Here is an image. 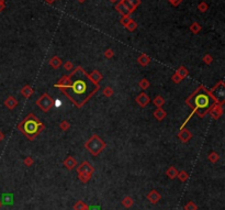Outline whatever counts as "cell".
Returning a JSON list of instances; mask_svg holds the SVG:
<instances>
[{"label": "cell", "mask_w": 225, "mask_h": 210, "mask_svg": "<svg viewBox=\"0 0 225 210\" xmlns=\"http://www.w3.org/2000/svg\"><path fill=\"white\" fill-rule=\"evenodd\" d=\"M67 79L68 85L62 90L79 108L84 106L99 88L98 84L91 81L81 67H76L75 71L67 76Z\"/></svg>", "instance_id": "obj_1"}, {"label": "cell", "mask_w": 225, "mask_h": 210, "mask_svg": "<svg viewBox=\"0 0 225 210\" xmlns=\"http://www.w3.org/2000/svg\"><path fill=\"white\" fill-rule=\"evenodd\" d=\"M186 102L201 118H203L205 113L210 111L211 108L217 104L210 92L207 89H204L203 87H199L190 97L188 98Z\"/></svg>", "instance_id": "obj_2"}, {"label": "cell", "mask_w": 225, "mask_h": 210, "mask_svg": "<svg viewBox=\"0 0 225 210\" xmlns=\"http://www.w3.org/2000/svg\"><path fill=\"white\" fill-rule=\"evenodd\" d=\"M19 129L21 130V132L25 134L29 139H34L38 133L40 132L41 130H43L44 127L42 122L35 118L34 115L30 113L25 119H24L20 124H19Z\"/></svg>", "instance_id": "obj_3"}, {"label": "cell", "mask_w": 225, "mask_h": 210, "mask_svg": "<svg viewBox=\"0 0 225 210\" xmlns=\"http://www.w3.org/2000/svg\"><path fill=\"white\" fill-rule=\"evenodd\" d=\"M85 146L92 155H98L99 153L106 147V143L99 138L98 135H93L85 143Z\"/></svg>", "instance_id": "obj_4"}, {"label": "cell", "mask_w": 225, "mask_h": 210, "mask_svg": "<svg viewBox=\"0 0 225 210\" xmlns=\"http://www.w3.org/2000/svg\"><path fill=\"white\" fill-rule=\"evenodd\" d=\"M224 83L223 81H220L217 86L214 87L212 91H211V96L214 98L215 102H219V105H223L225 100V92H224Z\"/></svg>", "instance_id": "obj_5"}, {"label": "cell", "mask_w": 225, "mask_h": 210, "mask_svg": "<svg viewBox=\"0 0 225 210\" xmlns=\"http://www.w3.org/2000/svg\"><path fill=\"white\" fill-rule=\"evenodd\" d=\"M36 104L40 107L43 111H49L53 106V99L51 98V96L47 95V94H44L42 97H40L36 100Z\"/></svg>", "instance_id": "obj_6"}, {"label": "cell", "mask_w": 225, "mask_h": 210, "mask_svg": "<svg viewBox=\"0 0 225 210\" xmlns=\"http://www.w3.org/2000/svg\"><path fill=\"white\" fill-rule=\"evenodd\" d=\"M77 172L78 173H86V174L92 175L93 172H95V170H93V167L91 166L88 162H84V163H81V164L77 167Z\"/></svg>", "instance_id": "obj_7"}, {"label": "cell", "mask_w": 225, "mask_h": 210, "mask_svg": "<svg viewBox=\"0 0 225 210\" xmlns=\"http://www.w3.org/2000/svg\"><path fill=\"white\" fill-rule=\"evenodd\" d=\"M210 112H211V115L213 117V119H219L223 113L222 105H217V106L214 105V106L210 109Z\"/></svg>", "instance_id": "obj_8"}, {"label": "cell", "mask_w": 225, "mask_h": 210, "mask_svg": "<svg viewBox=\"0 0 225 210\" xmlns=\"http://www.w3.org/2000/svg\"><path fill=\"white\" fill-rule=\"evenodd\" d=\"M150 101V99H149V97H148L145 92H142V94H139V97L136 98V102L141 107H145L146 105L148 104Z\"/></svg>", "instance_id": "obj_9"}, {"label": "cell", "mask_w": 225, "mask_h": 210, "mask_svg": "<svg viewBox=\"0 0 225 210\" xmlns=\"http://www.w3.org/2000/svg\"><path fill=\"white\" fill-rule=\"evenodd\" d=\"M160 195H159L158 191H156V190H152L149 194L147 195V199L149 200L152 204H156V202H158L159 200H160Z\"/></svg>", "instance_id": "obj_10"}, {"label": "cell", "mask_w": 225, "mask_h": 210, "mask_svg": "<svg viewBox=\"0 0 225 210\" xmlns=\"http://www.w3.org/2000/svg\"><path fill=\"white\" fill-rule=\"evenodd\" d=\"M5 106L7 108H9V109H15V107L18 106V100L15 98L12 97V96H9L6 100H5Z\"/></svg>", "instance_id": "obj_11"}, {"label": "cell", "mask_w": 225, "mask_h": 210, "mask_svg": "<svg viewBox=\"0 0 225 210\" xmlns=\"http://www.w3.org/2000/svg\"><path fill=\"white\" fill-rule=\"evenodd\" d=\"M64 166L66 167V168H68V170H72V168H75V167L77 166V162H76L75 158H72V156H68V157L64 161Z\"/></svg>", "instance_id": "obj_12"}, {"label": "cell", "mask_w": 225, "mask_h": 210, "mask_svg": "<svg viewBox=\"0 0 225 210\" xmlns=\"http://www.w3.org/2000/svg\"><path fill=\"white\" fill-rule=\"evenodd\" d=\"M178 138L181 140L182 142H188L191 139V133L188 131L187 129H182L178 134Z\"/></svg>", "instance_id": "obj_13"}, {"label": "cell", "mask_w": 225, "mask_h": 210, "mask_svg": "<svg viewBox=\"0 0 225 210\" xmlns=\"http://www.w3.org/2000/svg\"><path fill=\"white\" fill-rule=\"evenodd\" d=\"M1 202H2V205H12V202H13V195L12 194H3Z\"/></svg>", "instance_id": "obj_14"}, {"label": "cell", "mask_w": 225, "mask_h": 210, "mask_svg": "<svg viewBox=\"0 0 225 210\" xmlns=\"http://www.w3.org/2000/svg\"><path fill=\"white\" fill-rule=\"evenodd\" d=\"M154 117H155L157 120H163V119L166 117V111L163 110L162 108H157V109L154 111Z\"/></svg>", "instance_id": "obj_15"}, {"label": "cell", "mask_w": 225, "mask_h": 210, "mask_svg": "<svg viewBox=\"0 0 225 210\" xmlns=\"http://www.w3.org/2000/svg\"><path fill=\"white\" fill-rule=\"evenodd\" d=\"M89 77H90V79L92 81H95L96 84H98L99 81L102 79V75H101L98 71H93V72L89 75Z\"/></svg>", "instance_id": "obj_16"}, {"label": "cell", "mask_w": 225, "mask_h": 210, "mask_svg": "<svg viewBox=\"0 0 225 210\" xmlns=\"http://www.w3.org/2000/svg\"><path fill=\"white\" fill-rule=\"evenodd\" d=\"M166 175H167L170 179H173V178H176L177 175H178V170H177L173 166H170L167 170V172H166Z\"/></svg>", "instance_id": "obj_17"}, {"label": "cell", "mask_w": 225, "mask_h": 210, "mask_svg": "<svg viewBox=\"0 0 225 210\" xmlns=\"http://www.w3.org/2000/svg\"><path fill=\"white\" fill-rule=\"evenodd\" d=\"M49 65L53 67V68H58V67L62 65V60L59 57H57V56H54V57L52 58V60H49Z\"/></svg>", "instance_id": "obj_18"}, {"label": "cell", "mask_w": 225, "mask_h": 210, "mask_svg": "<svg viewBox=\"0 0 225 210\" xmlns=\"http://www.w3.org/2000/svg\"><path fill=\"white\" fill-rule=\"evenodd\" d=\"M74 210H89V207L84 201L79 200V201H77L74 205Z\"/></svg>", "instance_id": "obj_19"}, {"label": "cell", "mask_w": 225, "mask_h": 210, "mask_svg": "<svg viewBox=\"0 0 225 210\" xmlns=\"http://www.w3.org/2000/svg\"><path fill=\"white\" fill-rule=\"evenodd\" d=\"M139 63L141 64L142 66H146V65H148L149 64V62H150V58L148 57L147 55L146 54H142L141 56L139 57Z\"/></svg>", "instance_id": "obj_20"}, {"label": "cell", "mask_w": 225, "mask_h": 210, "mask_svg": "<svg viewBox=\"0 0 225 210\" xmlns=\"http://www.w3.org/2000/svg\"><path fill=\"white\" fill-rule=\"evenodd\" d=\"M78 178L80 179L81 183L87 184L90 181V178H91V175L90 174H86V173H78Z\"/></svg>", "instance_id": "obj_21"}, {"label": "cell", "mask_w": 225, "mask_h": 210, "mask_svg": "<svg viewBox=\"0 0 225 210\" xmlns=\"http://www.w3.org/2000/svg\"><path fill=\"white\" fill-rule=\"evenodd\" d=\"M21 94H22L25 98H29L30 96L33 94V89H32L29 85H26V86H24L23 88L21 89Z\"/></svg>", "instance_id": "obj_22"}, {"label": "cell", "mask_w": 225, "mask_h": 210, "mask_svg": "<svg viewBox=\"0 0 225 210\" xmlns=\"http://www.w3.org/2000/svg\"><path fill=\"white\" fill-rule=\"evenodd\" d=\"M153 102L157 108H162V106H164V104H165V100L162 96H157V97L154 99Z\"/></svg>", "instance_id": "obj_23"}, {"label": "cell", "mask_w": 225, "mask_h": 210, "mask_svg": "<svg viewBox=\"0 0 225 210\" xmlns=\"http://www.w3.org/2000/svg\"><path fill=\"white\" fill-rule=\"evenodd\" d=\"M176 74L182 79V78H185L186 76H188V71H187V68H186V67L181 66V67H179V68H178V71L176 72Z\"/></svg>", "instance_id": "obj_24"}, {"label": "cell", "mask_w": 225, "mask_h": 210, "mask_svg": "<svg viewBox=\"0 0 225 210\" xmlns=\"http://www.w3.org/2000/svg\"><path fill=\"white\" fill-rule=\"evenodd\" d=\"M133 204H134V201H133V199L131 198V197H129V196H126L123 200H122V205L124 206L125 208H130L133 206Z\"/></svg>", "instance_id": "obj_25"}, {"label": "cell", "mask_w": 225, "mask_h": 210, "mask_svg": "<svg viewBox=\"0 0 225 210\" xmlns=\"http://www.w3.org/2000/svg\"><path fill=\"white\" fill-rule=\"evenodd\" d=\"M219 158H220V155L217 154V152H212L209 154V160H210L212 163H215V162L219 161Z\"/></svg>", "instance_id": "obj_26"}, {"label": "cell", "mask_w": 225, "mask_h": 210, "mask_svg": "<svg viewBox=\"0 0 225 210\" xmlns=\"http://www.w3.org/2000/svg\"><path fill=\"white\" fill-rule=\"evenodd\" d=\"M125 1H126L127 5L132 8V10H134V9L139 5V0H125Z\"/></svg>", "instance_id": "obj_27"}, {"label": "cell", "mask_w": 225, "mask_h": 210, "mask_svg": "<svg viewBox=\"0 0 225 210\" xmlns=\"http://www.w3.org/2000/svg\"><path fill=\"white\" fill-rule=\"evenodd\" d=\"M196 209H198V206L193 201L187 202V205L185 206V210H196Z\"/></svg>", "instance_id": "obj_28"}, {"label": "cell", "mask_w": 225, "mask_h": 210, "mask_svg": "<svg viewBox=\"0 0 225 210\" xmlns=\"http://www.w3.org/2000/svg\"><path fill=\"white\" fill-rule=\"evenodd\" d=\"M177 177H178L179 179L181 181H186L188 179V177H189V175H188L187 173L185 172V170H182V172L178 173V175H177Z\"/></svg>", "instance_id": "obj_29"}, {"label": "cell", "mask_w": 225, "mask_h": 210, "mask_svg": "<svg viewBox=\"0 0 225 210\" xmlns=\"http://www.w3.org/2000/svg\"><path fill=\"white\" fill-rule=\"evenodd\" d=\"M139 87H141L142 89H147L148 87H149V81H147V79H142L141 81H139Z\"/></svg>", "instance_id": "obj_30"}, {"label": "cell", "mask_w": 225, "mask_h": 210, "mask_svg": "<svg viewBox=\"0 0 225 210\" xmlns=\"http://www.w3.org/2000/svg\"><path fill=\"white\" fill-rule=\"evenodd\" d=\"M103 95L106 96V97H111V96L113 95V90L110 88V87H106L103 90Z\"/></svg>", "instance_id": "obj_31"}, {"label": "cell", "mask_w": 225, "mask_h": 210, "mask_svg": "<svg viewBox=\"0 0 225 210\" xmlns=\"http://www.w3.org/2000/svg\"><path fill=\"white\" fill-rule=\"evenodd\" d=\"M136 23L134 22V21H132L131 20L130 22L127 23V26H126V28H127V30H130V31H133V30H135V28H136Z\"/></svg>", "instance_id": "obj_32"}, {"label": "cell", "mask_w": 225, "mask_h": 210, "mask_svg": "<svg viewBox=\"0 0 225 210\" xmlns=\"http://www.w3.org/2000/svg\"><path fill=\"white\" fill-rule=\"evenodd\" d=\"M72 66H74V65H72V62H66V63L64 64V68L66 69V71H72Z\"/></svg>", "instance_id": "obj_33"}, {"label": "cell", "mask_w": 225, "mask_h": 210, "mask_svg": "<svg viewBox=\"0 0 225 210\" xmlns=\"http://www.w3.org/2000/svg\"><path fill=\"white\" fill-rule=\"evenodd\" d=\"M200 29H201V28H200V26L198 24V23H193V26H191V30H192V31H193L194 33H196V32H199V31H200Z\"/></svg>", "instance_id": "obj_34"}, {"label": "cell", "mask_w": 225, "mask_h": 210, "mask_svg": "<svg viewBox=\"0 0 225 210\" xmlns=\"http://www.w3.org/2000/svg\"><path fill=\"white\" fill-rule=\"evenodd\" d=\"M61 128L65 131V130H67L68 128H69V123H68L67 121H63V122L61 123Z\"/></svg>", "instance_id": "obj_35"}, {"label": "cell", "mask_w": 225, "mask_h": 210, "mask_svg": "<svg viewBox=\"0 0 225 210\" xmlns=\"http://www.w3.org/2000/svg\"><path fill=\"white\" fill-rule=\"evenodd\" d=\"M24 164H25L26 166H31V165L33 164V160H32L31 157H26L25 160H24Z\"/></svg>", "instance_id": "obj_36"}, {"label": "cell", "mask_w": 225, "mask_h": 210, "mask_svg": "<svg viewBox=\"0 0 225 210\" xmlns=\"http://www.w3.org/2000/svg\"><path fill=\"white\" fill-rule=\"evenodd\" d=\"M204 63H207V64L212 63V56H211V55H205V56H204Z\"/></svg>", "instance_id": "obj_37"}, {"label": "cell", "mask_w": 225, "mask_h": 210, "mask_svg": "<svg viewBox=\"0 0 225 210\" xmlns=\"http://www.w3.org/2000/svg\"><path fill=\"white\" fill-rule=\"evenodd\" d=\"M104 55H106V57H107V58L112 57V56H113V51H112V50H108Z\"/></svg>", "instance_id": "obj_38"}, {"label": "cell", "mask_w": 225, "mask_h": 210, "mask_svg": "<svg viewBox=\"0 0 225 210\" xmlns=\"http://www.w3.org/2000/svg\"><path fill=\"white\" fill-rule=\"evenodd\" d=\"M173 81H175V83H179V81H181V78L179 77V76L177 75V74H175V75L173 76Z\"/></svg>", "instance_id": "obj_39"}, {"label": "cell", "mask_w": 225, "mask_h": 210, "mask_svg": "<svg viewBox=\"0 0 225 210\" xmlns=\"http://www.w3.org/2000/svg\"><path fill=\"white\" fill-rule=\"evenodd\" d=\"M130 21H131L130 18H129V17H124V19L122 20V23H123V24H124V26H127V23L130 22Z\"/></svg>", "instance_id": "obj_40"}, {"label": "cell", "mask_w": 225, "mask_h": 210, "mask_svg": "<svg viewBox=\"0 0 225 210\" xmlns=\"http://www.w3.org/2000/svg\"><path fill=\"white\" fill-rule=\"evenodd\" d=\"M207 8H208V7H207V5H205V3H201V5H199V9L201 10V11H205V10H207Z\"/></svg>", "instance_id": "obj_41"}, {"label": "cell", "mask_w": 225, "mask_h": 210, "mask_svg": "<svg viewBox=\"0 0 225 210\" xmlns=\"http://www.w3.org/2000/svg\"><path fill=\"white\" fill-rule=\"evenodd\" d=\"M169 1H170V2L173 3V6H177V5H178V3L180 2L181 0H169Z\"/></svg>", "instance_id": "obj_42"}, {"label": "cell", "mask_w": 225, "mask_h": 210, "mask_svg": "<svg viewBox=\"0 0 225 210\" xmlns=\"http://www.w3.org/2000/svg\"><path fill=\"white\" fill-rule=\"evenodd\" d=\"M89 210H100L99 206H92V207H89Z\"/></svg>", "instance_id": "obj_43"}, {"label": "cell", "mask_w": 225, "mask_h": 210, "mask_svg": "<svg viewBox=\"0 0 225 210\" xmlns=\"http://www.w3.org/2000/svg\"><path fill=\"white\" fill-rule=\"evenodd\" d=\"M5 8V2H0V11H2Z\"/></svg>", "instance_id": "obj_44"}, {"label": "cell", "mask_w": 225, "mask_h": 210, "mask_svg": "<svg viewBox=\"0 0 225 210\" xmlns=\"http://www.w3.org/2000/svg\"><path fill=\"white\" fill-rule=\"evenodd\" d=\"M3 138H5V134H3V133L1 132V131H0V141H2Z\"/></svg>", "instance_id": "obj_45"}, {"label": "cell", "mask_w": 225, "mask_h": 210, "mask_svg": "<svg viewBox=\"0 0 225 210\" xmlns=\"http://www.w3.org/2000/svg\"><path fill=\"white\" fill-rule=\"evenodd\" d=\"M1 206H2V202H1V200H0V208H1Z\"/></svg>", "instance_id": "obj_46"}, {"label": "cell", "mask_w": 225, "mask_h": 210, "mask_svg": "<svg viewBox=\"0 0 225 210\" xmlns=\"http://www.w3.org/2000/svg\"><path fill=\"white\" fill-rule=\"evenodd\" d=\"M111 1H116V0H111Z\"/></svg>", "instance_id": "obj_47"}]
</instances>
